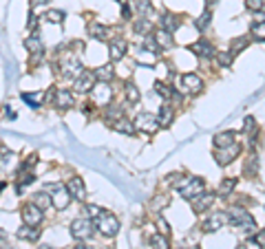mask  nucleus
<instances>
[{
  "label": "nucleus",
  "instance_id": "17",
  "mask_svg": "<svg viewBox=\"0 0 265 249\" xmlns=\"http://www.w3.org/2000/svg\"><path fill=\"white\" fill-rule=\"evenodd\" d=\"M66 190H69V194L73 198H77V201H84L86 198V187H84V181L80 177H73L66 183Z\"/></svg>",
  "mask_w": 265,
  "mask_h": 249
},
{
  "label": "nucleus",
  "instance_id": "14",
  "mask_svg": "<svg viewBox=\"0 0 265 249\" xmlns=\"http://www.w3.org/2000/svg\"><path fill=\"white\" fill-rule=\"evenodd\" d=\"M126 51H128V42L124 38H115V40H108V53H111V60L113 62H119Z\"/></svg>",
  "mask_w": 265,
  "mask_h": 249
},
{
  "label": "nucleus",
  "instance_id": "24",
  "mask_svg": "<svg viewBox=\"0 0 265 249\" xmlns=\"http://www.w3.org/2000/svg\"><path fill=\"white\" fill-rule=\"evenodd\" d=\"M234 139H237V132H234V130L219 132V135H214V145H216V148H228V145L234 143Z\"/></svg>",
  "mask_w": 265,
  "mask_h": 249
},
{
  "label": "nucleus",
  "instance_id": "47",
  "mask_svg": "<svg viewBox=\"0 0 265 249\" xmlns=\"http://www.w3.org/2000/svg\"><path fill=\"white\" fill-rule=\"evenodd\" d=\"M102 212H104V210H102V208H98V205H86V216H89V218H95V216H100Z\"/></svg>",
  "mask_w": 265,
  "mask_h": 249
},
{
  "label": "nucleus",
  "instance_id": "21",
  "mask_svg": "<svg viewBox=\"0 0 265 249\" xmlns=\"http://www.w3.org/2000/svg\"><path fill=\"white\" fill-rule=\"evenodd\" d=\"M172 119H174V108L170 102H166L164 106H161V111L157 115V121H159V128H166V126H170L172 124Z\"/></svg>",
  "mask_w": 265,
  "mask_h": 249
},
{
  "label": "nucleus",
  "instance_id": "45",
  "mask_svg": "<svg viewBox=\"0 0 265 249\" xmlns=\"http://www.w3.org/2000/svg\"><path fill=\"white\" fill-rule=\"evenodd\" d=\"M155 225H157V229H159V234H164V236H168V234H170V225H168V223H166V218L164 216H157V218H155Z\"/></svg>",
  "mask_w": 265,
  "mask_h": 249
},
{
  "label": "nucleus",
  "instance_id": "55",
  "mask_svg": "<svg viewBox=\"0 0 265 249\" xmlns=\"http://www.w3.org/2000/svg\"><path fill=\"white\" fill-rule=\"evenodd\" d=\"M192 249H197V247H192Z\"/></svg>",
  "mask_w": 265,
  "mask_h": 249
},
{
  "label": "nucleus",
  "instance_id": "48",
  "mask_svg": "<svg viewBox=\"0 0 265 249\" xmlns=\"http://www.w3.org/2000/svg\"><path fill=\"white\" fill-rule=\"evenodd\" d=\"M252 130H254V119H252V117H248V119H245V124H243V130H241V132H243V135H248V132H252Z\"/></svg>",
  "mask_w": 265,
  "mask_h": 249
},
{
  "label": "nucleus",
  "instance_id": "40",
  "mask_svg": "<svg viewBox=\"0 0 265 249\" xmlns=\"http://www.w3.org/2000/svg\"><path fill=\"white\" fill-rule=\"evenodd\" d=\"M248 9L250 11H254V14H261V16H265V0H248Z\"/></svg>",
  "mask_w": 265,
  "mask_h": 249
},
{
  "label": "nucleus",
  "instance_id": "27",
  "mask_svg": "<svg viewBox=\"0 0 265 249\" xmlns=\"http://www.w3.org/2000/svg\"><path fill=\"white\" fill-rule=\"evenodd\" d=\"M18 238H22V240H38L40 238V229L38 227H33V225H22L20 229H18Z\"/></svg>",
  "mask_w": 265,
  "mask_h": 249
},
{
  "label": "nucleus",
  "instance_id": "54",
  "mask_svg": "<svg viewBox=\"0 0 265 249\" xmlns=\"http://www.w3.org/2000/svg\"><path fill=\"white\" fill-rule=\"evenodd\" d=\"M5 190V183H3V181H0V192H3Z\"/></svg>",
  "mask_w": 265,
  "mask_h": 249
},
{
  "label": "nucleus",
  "instance_id": "31",
  "mask_svg": "<svg viewBox=\"0 0 265 249\" xmlns=\"http://www.w3.org/2000/svg\"><path fill=\"white\" fill-rule=\"evenodd\" d=\"M124 95H126V102H130V104H137V102H140V88L135 86V84L132 82H126L124 84Z\"/></svg>",
  "mask_w": 265,
  "mask_h": 249
},
{
  "label": "nucleus",
  "instance_id": "26",
  "mask_svg": "<svg viewBox=\"0 0 265 249\" xmlns=\"http://www.w3.org/2000/svg\"><path fill=\"white\" fill-rule=\"evenodd\" d=\"M93 73H95V77H98V82H108V84H111L113 80H115V71H113L111 64L100 66V69H95Z\"/></svg>",
  "mask_w": 265,
  "mask_h": 249
},
{
  "label": "nucleus",
  "instance_id": "19",
  "mask_svg": "<svg viewBox=\"0 0 265 249\" xmlns=\"http://www.w3.org/2000/svg\"><path fill=\"white\" fill-rule=\"evenodd\" d=\"M111 128L115 130V132H122V135H135V124H132L130 119H126V117H119L115 121H111Z\"/></svg>",
  "mask_w": 265,
  "mask_h": 249
},
{
  "label": "nucleus",
  "instance_id": "50",
  "mask_svg": "<svg viewBox=\"0 0 265 249\" xmlns=\"http://www.w3.org/2000/svg\"><path fill=\"white\" fill-rule=\"evenodd\" d=\"M122 16L126 18V20L130 18V7H128V5H124V7H122Z\"/></svg>",
  "mask_w": 265,
  "mask_h": 249
},
{
  "label": "nucleus",
  "instance_id": "2",
  "mask_svg": "<svg viewBox=\"0 0 265 249\" xmlns=\"http://www.w3.org/2000/svg\"><path fill=\"white\" fill-rule=\"evenodd\" d=\"M203 190H206V181H203L201 177H184L182 185H179V194H182L186 201L197 198Z\"/></svg>",
  "mask_w": 265,
  "mask_h": 249
},
{
  "label": "nucleus",
  "instance_id": "29",
  "mask_svg": "<svg viewBox=\"0 0 265 249\" xmlns=\"http://www.w3.org/2000/svg\"><path fill=\"white\" fill-rule=\"evenodd\" d=\"M153 38H155V42H157V46H159V48H170V46L174 44V40H172V33L164 31V29H159V31L155 33Z\"/></svg>",
  "mask_w": 265,
  "mask_h": 249
},
{
  "label": "nucleus",
  "instance_id": "6",
  "mask_svg": "<svg viewBox=\"0 0 265 249\" xmlns=\"http://www.w3.org/2000/svg\"><path fill=\"white\" fill-rule=\"evenodd\" d=\"M45 190H47V192H53V194H51L53 208H56V210H60V212L69 208L71 198H73V196H71V194H69V190H66L64 185H47Z\"/></svg>",
  "mask_w": 265,
  "mask_h": 249
},
{
  "label": "nucleus",
  "instance_id": "1",
  "mask_svg": "<svg viewBox=\"0 0 265 249\" xmlns=\"http://www.w3.org/2000/svg\"><path fill=\"white\" fill-rule=\"evenodd\" d=\"M228 223L232 227H237L241 234H254L256 232V221L250 212L241 210V208H230L228 210Z\"/></svg>",
  "mask_w": 265,
  "mask_h": 249
},
{
  "label": "nucleus",
  "instance_id": "9",
  "mask_svg": "<svg viewBox=\"0 0 265 249\" xmlns=\"http://www.w3.org/2000/svg\"><path fill=\"white\" fill-rule=\"evenodd\" d=\"M91 95H93V102L98 106H108V102H111V97H113V88L108 82H98L91 88Z\"/></svg>",
  "mask_w": 265,
  "mask_h": 249
},
{
  "label": "nucleus",
  "instance_id": "11",
  "mask_svg": "<svg viewBox=\"0 0 265 249\" xmlns=\"http://www.w3.org/2000/svg\"><path fill=\"white\" fill-rule=\"evenodd\" d=\"M95 82H98V77H95L93 71H82L80 75L75 77V93H91V88L95 86Z\"/></svg>",
  "mask_w": 265,
  "mask_h": 249
},
{
  "label": "nucleus",
  "instance_id": "34",
  "mask_svg": "<svg viewBox=\"0 0 265 249\" xmlns=\"http://www.w3.org/2000/svg\"><path fill=\"white\" fill-rule=\"evenodd\" d=\"M234 187H237V179L228 177V179H224V181L219 183V194H221V196H230Z\"/></svg>",
  "mask_w": 265,
  "mask_h": 249
},
{
  "label": "nucleus",
  "instance_id": "4",
  "mask_svg": "<svg viewBox=\"0 0 265 249\" xmlns=\"http://www.w3.org/2000/svg\"><path fill=\"white\" fill-rule=\"evenodd\" d=\"M82 71H84V66L75 53H66V56L60 60V73H62L64 77H69V80H75Z\"/></svg>",
  "mask_w": 265,
  "mask_h": 249
},
{
  "label": "nucleus",
  "instance_id": "5",
  "mask_svg": "<svg viewBox=\"0 0 265 249\" xmlns=\"http://www.w3.org/2000/svg\"><path fill=\"white\" fill-rule=\"evenodd\" d=\"M93 223H91V218L89 216H80V218H75L73 223H71V236H73L75 240H86V238H91L93 236Z\"/></svg>",
  "mask_w": 265,
  "mask_h": 249
},
{
  "label": "nucleus",
  "instance_id": "8",
  "mask_svg": "<svg viewBox=\"0 0 265 249\" xmlns=\"http://www.w3.org/2000/svg\"><path fill=\"white\" fill-rule=\"evenodd\" d=\"M239 153H241V145L234 141L232 145H228V148H216L214 150V159H216L219 166H230V163L239 157Z\"/></svg>",
  "mask_w": 265,
  "mask_h": 249
},
{
  "label": "nucleus",
  "instance_id": "33",
  "mask_svg": "<svg viewBox=\"0 0 265 249\" xmlns=\"http://www.w3.org/2000/svg\"><path fill=\"white\" fill-rule=\"evenodd\" d=\"M42 99H45V93H22V102H27L31 108H40Z\"/></svg>",
  "mask_w": 265,
  "mask_h": 249
},
{
  "label": "nucleus",
  "instance_id": "49",
  "mask_svg": "<svg viewBox=\"0 0 265 249\" xmlns=\"http://www.w3.org/2000/svg\"><path fill=\"white\" fill-rule=\"evenodd\" d=\"M9 247V236L0 229V249H7Z\"/></svg>",
  "mask_w": 265,
  "mask_h": 249
},
{
  "label": "nucleus",
  "instance_id": "23",
  "mask_svg": "<svg viewBox=\"0 0 265 249\" xmlns=\"http://www.w3.org/2000/svg\"><path fill=\"white\" fill-rule=\"evenodd\" d=\"M159 24H161V29L164 31H168V33H174L177 31V27H179V18L174 16V14H161V18H159Z\"/></svg>",
  "mask_w": 265,
  "mask_h": 249
},
{
  "label": "nucleus",
  "instance_id": "30",
  "mask_svg": "<svg viewBox=\"0 0 265 249\" xmlns=\"http://www.w3.org/2000/svg\"><path fill=\"white\" fill-rule=\"evenodd\" d=\"M135 9L142 18H148V20L155 16V9H153V5H150V0H135Z\"/></svg>",
  "mask_w": 265,
  "mask_h": 249
},
{
  "label": "nucleus",
  "instance_id": "20",
  "mask_svg": "<svg viewBox=\"0 0 265 249\" xmlns=\"http://www.w3.org/2000/svg\"><path fill=\"white\" fill-rule=\"evenodd\" d=\"M89 35L95 40H111V31H108V27H104V24L100 22H89Z\"/></svg>",
  "mask_w": 265,
  "mask_h": 249
},
{
  "label": "nucleus",
  "instance_id": "15",
  "mask_svg": "<svg viewBox=\"0 0 265 249\" xmlns=\"http://www.w3.org/2000/svg\"><path fill=\"white\" fill-rule=\"evenodd\" d=\"M53 102H56V106L60 108V111H69L71 106H75V95L71 93V90H66V88H58Z\"/></svg>",
  "mask_w": 265,
  "mask_h": 249
},
{
  "label": "nucleus",
  "instance_id": "3",
  "mask_svg": "<svg viewBox=\"0 0 265 249\" xmlns=\"http://www.w3.org/2000/svg\"><path fill=\"white\" fill-rule=\"evenodd\" d=\"M93 225L100 229V234L108 236V238H111V236H115V234L119 232V221H117V218L113 216V214H108L106 210L102 212L100 216L93 218Z\"/></svg>",
  "mask_w": 265,
  "mask_h": 249
},
{
  "label": "nucleus",
  "instance_id": "35",
  "mask_svg": "<svg viewBox=\"0 0 265 249\" xmlns=\"http://www.w3.org/2000/svg\"><path fill=\"white\" fill-rule=\"evenodd\" d=\"M135 58L140 60V62H144V64H153L155 60H157V53H155V51H148V48H144V46H142L140 51L135 53Z\"/></svg>",
  "mask_w": 265,
  "mask_h": 249
},
{
  "label": "nucleus",
  "instance_id": "7",
  "mask_svg": "<svg viewBox=\"0 0 265 249\" xmlns=\"http://www.w3.org/2000/svg\"><path fill=\"white\" fill-rule=\"evenodd\" d=\"M135 128L137 130H142V132H146V135H153V132H157L159 130V121H157V115H150V113H140L135 117Z\"/></svg>",
  "mask_w": 265,
  "mask_h": 249
},
{
  "label": "nucleus",
  "instance_id": "43",
  "mask_svg": "<svg viewBox=\"0 0 265 249\" xmlns=\"http://www.w3.org/2000/svg\"><path fill=\"white\" fill-rule=\"evenodd\" d=\"M210 18H212V16H210V11L206 9L201 16L197 18V29H201V31H206V29L210 27Z\"/></svg>",
  "mask_w": 265,
  "mask_h": 249
},
{
  "label": "nucleus",
  "instance_id": "10",
  "mask_svg": "<svg viewBox=\"0 0 265 249\" xmlns=\"http://www.w3.org/2000/svg\"><path fill=\"white\" fill-rule=\"evenodd\" d=\"M42 218H45V212H42L38 205L33 203H27L25 208H22V221H25V225H33V227H40Z\"/></svg>",
  "mask_w": 265,
  "mask_h": 249
},
{
  "label": "nucleus",
  "instance_id": "16",
  "mask_svg": "<svg viewBox=\"0 0 265 249\" xmlns=\"http://www.w3.org/2000/svg\"><path fill=\"white\" fill-rule=\"evenodd\" d=\"M214 198H216V196H214L212 192H206V190H203L197 198H192V210L199 212V214H201V212H208L210 208H212Z\"/></svg>",
  "mask_w": 265,
  "mask_h": 249
},
{
  "label": "nucleus",
  "instance_id": "37",
  "mask_svg": "<svg viewBox=\"0 0 265 249\" xmlns=\"http://www.w3.org/2000/svg\"><path fill=\"white\" fill-rule=\"evenodd\" d=\"M248 44H250V38H245V35H243V38L232 40V44H230V53H232V56H237V53H241Z\"/></svg>",
  "mask_w": 265,
  "mask_h": 249
},
{
  "label": "nucleus",
  "instance_id": "51",
  "mask_svg": "<svg viewBox=\"0 0 265 249\" xmlns=\"http://www.w3.org/2000/svg\"><path fill=\"white\" fill-rule=\"evenodd\" d=\"M73 249H93V247H89V245H84V242L80 240V242H77V245H75Z\"/></svg>",
  "mask_w": 265,
  "mask_h": 249
},
{
  "label": "nucleus",
  "instance_id": "42",
  "mask_svg": "<svg viewBox=\"0 0 265 249\" xmlns=\"http://www.w3.org/2000/svg\"><path fill=\"white\" fill-rule=\"evenodd\" d=\"M106 117L111 119V121L124 117V108H122V106H108V108H106Z\"/></svg>",
  "mask_w": 265,
  "mask_h": 249
},
{
  "label": "nucleus",
  "instance_id": "12",
  "mask_svg": "<svg viewBox=\"0 0 265 249\" xmlns=\"http://www.w3.org/2000/svg\"><path fill=\"white\" fill-rule=\"evenodd\" d=\"M179 84H182L184 93H190V95H197L199 90L203 88L201 77L195 75V73H186V75H182V77H179Z\"/></svg>",
  "mask_w": 265,
  "mask_h": 249
},
{
  "label": "nucleus",
  "instance_id": "53",
  "mask_svg": "<svg viewBox=\"0 0 265 249\" xmlns=\"http://www.w3.org/2000/svg\"><path fill=\"white\" fill-rule=\"evenodd\" d=\"M40 249H53V247H51V245H42Z\"/></svg>",
  "mask_w": 265,
  "mask_h": 249
},
{
  "label": "nucleus",
  "instance_id": "25",
  "mask_svg": "<svg viewBox=\"0 0 265 249\" xmlns=\"http://www.w3.org/2000/svg\"><path fill=\"white\" fill-rule=\"evenodd\" d=\"M33 205H38V208L42 210V212H47L53 205V201H51V194L47 192V190H42V192H38V194H33V201H31Z\"/></svg>",
  "mask_w": 265,
  "mask_h": 249
},
{
  "label": "nucleus",
  "instance_id": "46",
  "mask_svg": "<svg viewBox=\"0 0 265 249\" xmlns=\"http://www.w3.org/2000/svg\"><path fill=\"white\" fill-rule=\"evenodd\" d=\"M254 242L261 249H265V229H256V232H254Z\"/></svg>",
  "mask_w": 265,
  "mask_h": 249
},
{
  "label": "nucleus",
  "instance_id": "38",
  "mask_svg": "<svg viewBox=\"0 0 265 249\" xmlns=\"http://www.w3.org/2000/svg\"><path fill=\"white\" fill-rule=\"evenodd\" d=\"M252 35H254L256 40L265 42V20H258V22L252 24Z\"/></svg>",
  "mask_w": 265,
  "mask_h": 249
},
{
  "label": "nucleus",
  "instance_id": "28",
  "mask_svg": "<svg viewBox=\"0 0 265 249\" xmlns=\"http://www.w3.org/2000/svg\"><path fill=\"white\" fill-rule=\"evenodd\" d=\"M155 93H157L159 97H164L166 102H172V99H179V95L174 93V90L168 86V84H164V82H157L155 84Z\"/></svg>",
  "mask_w": 265,
  "mask_h": 249
},
{
  "label": "nucleus",
  "instance_id": "22",
  "mask_svg": "<svg viewBox=\"0 0 265 249\" xmlns=\"http://www.w3.org/2000/svg\"><path fill=\"white\" fill-rule=\"evenodd\" d=\"M25 46L33 58H40L42 53H45V44H42V40L38 38V35H29V38L25 40Z\"/></svg>",
  "mask_w": 265,
  "mask_h": 249
},
{
  "label": "nucleus",
  "instance_id": "39",
  "mask_svg": "<svg viewBox=\"0 0 265 249\" xmlns=\"http://www.w3.org/2000/svg\"><path fill=\"white\" fill-rule=\"evenodd\" d=\"M150 245L155 249H168V240H166L164 234H153L150 236Z\"/></svg>",
  "mask_w": 265,
  "mask_h": 249
},
{
  "label": "nucleus",
  "instance_id": "18",
  "mask_svg": "<svg viewBox=\"0 0 265 249\" xmlns=\"http://www.w3.org/2000/svg\"><path fill=\"white\" fill-rule=\"evenodd\" d=\"M190 51L195 53V56H199V58H212L214 53H216V51H214V46L210 44L208 40H203V38H201V40H197L195 44L190 46Z\"/></svg>",
  "mask_w": 265,
  "mask_h": 249
},
{
  "label": "nucleus",
  "instance_id": "36",
  "mask_svg": "<svg viewBox=\"0 0 265 249\" xmlns=\"http://www.w3.org/2000/svg\"><path fill=\"white\" fill-rule=\"evenodd\" d=\"M33 181H35L33 174H31V172H25V170H22V172L18 174V185H16L18 192H22V190H25V185H31Z\"/></svg>",
  "mask_w": 265,
  "mask_h": 249
},
{
  "label": "nucleus",
  "instance_id": "13",
  "mask_svg": "<svg viewBox=\"0 0 265 249\" xmlns=\"http://www.w3.org/2000/svg\"><path fill=\"white\" fill-rule=\"evenodd\" d=\"M224 225H228V212H212L203 221V232H219Z\"/></svg>",
  "mask_w": 265,
  "mask_h": 249
},
{
  "label": "nucleus",
  "instance_id": "44",
  "mask_svg": "<svg viewBox=\"0 0 265 249\" xmlns=\"http://www.w3.org/2000/svg\"><path fill=\"white\" fill-rule=\"evenodd\" d=\"M232 53L230 51H228V53H216V64H219V66H224V69H228V66H230L232 64Z\"/></svg>",
  "mask_w": 265,
  "mask_h": 249
},
{
  "label": "nucleus",
  "instance_id": "41",
  "mask_svg": "<svg viewBox=\"0 0 265 249\" xmlns=\"http://www.w3.org/2000/svg\"><path fill=\"white\" fill-rule=\"evenodd\" d=\"M45 18H47V20H49V22H53V24H60V22L64 20V11L51 9V11H47V14H45Z\"/></svg>",
  "mask_w": 265,
  "mask_h": 249
},
{
  "label": "nucleus",
  "instance_id": "52",
  "mask_svg": "<svg viewBox=\"0 0 265 249\" xmlns=\"http://www.w3.org/2000/svg\"><path fill=\"white\" fill-rule=\"evenodd\" d=\"M42 3H47V0H31V5L35 7V5H42Z\"/></svg>",
  "mask_w": 265,
  "mask_h": 249
},
{
  "label": "nucleus",
  "instance_id": "32",
  "mask_svg": "<svg viewBox=\"0 0 265 249\" xmlns=\"http://www.w3.org/2000/svg\"><path fill=\"white\" fill-rule=\"evenodd\" d=\"M150 29H153V24H150L148 18H140V20L132 24V31L140 35H150Z\"/></svg>",
  "mask_w": 265,
  "mask_h": 249
}]
</instances>
